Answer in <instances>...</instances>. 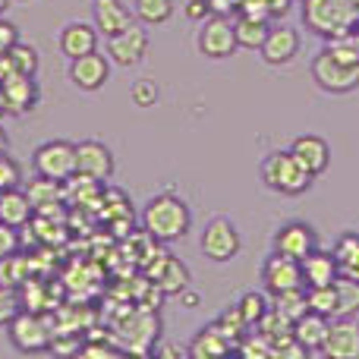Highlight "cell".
<instances>
[{"mask_svg":"<svg viewBox=\"0 0 359 359\" xmlns=\"http://www.w3.org/2000/svg\"><path fill=\"white\" fill-rule=\"evenodd\" d=\"M142 227L155 243L183 240L192 227L189 205L177 198L174 192H161V196L149 198V205L142 208Z\"/></svg>","mask_w":359,"mask_h":359,"instance_id":"cell-1","label":"cell"},{"mask_svg":"<svg viewBox=\"0 0 359 359\" xmlns=\"http://www.w3.org/2000/svg\"><path fill=\"white\" fill-rule=\"evenodd\" d=\"M303 22L318 38L344 35L359 22V4L356 0H306Z\"/></svg>","mask_w":359,"mask_h":359,"instance_id":"cell-2","label":"cell"},{"mask_svg":"<svg viewBox=\"0 0 359 359\" xmlns=\"http://www.w3.org/2000/svg\"><path fill=\"white\" fill-rule=\"evenodd\" d=\"M259 174H262V183H265L268 189L280 192V196H299V192H306L312 186V174L290 155V149L271 151V155L262 161Z\"/></svg>","mask_w":359,"mask_h":359,"instance_id":"cell-3","label":"cell"},{"mask_svg":"<svg viewBox=\"0 0 359 359\" xmlns=\"http://www.w3.org/2000/svg\"><path fill=\"white\" fill-rule=\"evenodd\" d=\"M312 79H316V86L322 92L347 95L353 88H359V63H344L328 48H322L312 57Z\"/></svg>","mask_w":359,"mask_h":359,"instance_id":"cell-4","label":"cell"},{"mask_svg":"<svg viewBox=\"0 0 359 359\" xmlns=\"http://www.w3.org/2000/svg\"><path fill=\"white\" fill-rule=\"evenodd\" d=\"M32 168L38 177L57 180V183H67L76 174V142L67 139H50V142L38 145L35 155H32Z\"/></svg>","mask_w":359,"mask_h":359,"instance_id":"cell-5","label":"cell"},{"mask_svg":"<svg viewBox=\"0 0 359 359\" xmlns=\"http://www.w3.org/2000/svg\"><path fill=\"white\" fill-rule=\"evenodd\" d=\"M6 337L19 353H41L50 347V328L41 316H35L32 309H19L13 316V322L6 325Z\"/></svg>","mask_w":359,"mask_h":359,"instance_id":"cell-6","label":"cell"},{"mask_svg":"<svg viewBox=\"0 0 359 359\" xmlns=\"http://www.w3.org/2000/svg\"><path fill=\"white\" fill-rule=\"evenodd\" d=\"M198 54L208 57V60H227L233 57L236 50V32H233V22L224 16H208L198 29Z\"/></svg>","mask_w":359,"mask_h":359,"instance_id":"cell-7","label":"cell"},{"mask_svg":"<svg viewBox=\"0 0 359 359\" xmlns=\"http://www.w3.org/2000/svg\"><path fill=\"white\" fill-rule=\"evenodd\" d=\"M202 255L211 262H230L236 252H240V233H236L233 221L227 217H211L202 230Z\"/></svg>","mask_w":359,"mask_h":359,"instance_id":"cell-8","label":"cell"},{"mask_svg":"<svg viewBox=\"0 0 359 359\" xmlns=\"http://www.w3.org/2000/svg\"><path fill=\"white\" fill-rule=\"evenodd\" d=\"M322 356L328 359H359V322L356 316H334L328 325V337L322 344Z\"/></svg>","mask_w":359,"mask_h":359,"instance_id":"cell-9","label":"cell"},{"mask_svg":"<svg viewBox=\"0 0 359 359\" xmlns=\"http://www.w3.org/2000/svg\"><path fill=\"white\" fill-rule=\"evenodd\" d=\"M145 54H149V35H145V29L136 22L107 38V57H111V63H117V67H136V63L145 60Z\"/></svg>","mask_w":359,"mask_h":359,"instance_id":"cell-10","label":"cell"},{"mask_svg":"<svg viewBox=\"0 0 359 359\" xmlns=\"http://www.w3.org/2000/svg\"><path fill=\"white\" fill-rule=\"evenodd\" d=\"M262 284H265V293L278 297L284 290H297V287H306L303 284V268H299L297 259L290 255H268L265 265H262Z\"/></svg>","mask_w":359,"mask_h":359,"instance_id":"cell-11","label":"cell"},{"mask_svg":"<svg viewBox=\"0 0 359 359\" xmlns=\"http://www.w3.org/2000/svg\"><path fill=\"white\" fill-rule=\"evenodd\" d=\"M107 76H111V57L101 50H88L82 57H73L69 63V82L82 92H98L107 82Z\"/></svg>","mask_w":359,"mask_h":359,"instance_id":"cell-12","label":"cell"},{"mask_svg":"<svg viewBox=\"0 0 359 359\" xmlns=\"http://www.w3.org/2000/svg\"><path fill=\"white\" fill-rule=\"evenodd\" d=\"M76 174L88 177V180H111L114 174V155L104 142L98 139H86V142H76Z\"/></svg>","mask_w":359,"mask_h":359,"instance_id":"cell-13","label":"cell"},{"mask_svg":"<svg viewBox=\"0 0 359 359\" xmlns=\"http://www.w3.org/2000/svg\"><path fill=\"white\" fill-rule=\"evenodd\" d=\"M0 98H4L6 114H29L38 104V82L35 76H22V73H6L0 79Z\"/></svg>","mask_w":359,"mask_h":359,"instance_id":"cell-14","label":"cell"},{"mask_svg":"<svg viewBox=\"0 0 359 359\" xmlns=\"http://www.w3.org/2000/svg\"><path fill=\"white\" fill-rule=\"evenodd\" d=\"M312 249H318V236L306 221H287L284 227L274 233V252H280V255H290V259L299 262V259H306Z\"/></svg>","mask_w":359,"mask_h":359,"instance_id":"cell-15","label":"cell"},{"mask_svg":"<svg viewBox=\"0 0 359 359\" xmlns=\"http://www.w3.org/2000/svg\"><path fill=\"white\" fill-rule=\"evenodd\" d=\"M259 50H262V60H265L268 67H284V63H290L299 50V32L290 29V25H274V29H268V35H265V41H262Z\"/></svg>","mask_w":359,"mask_h":359,"instance_id":"cell-16","label":"cell"},{"mask_svg":"<svg viewBox=\"0 0 359 359\" xmlns=\"http://www.w3.org/2000/svg\"><path fill=\"white\" fill-rule=\"evenodd\" d=\"M92 19H95V29L104 38H111L117 32H123L126 25L136 22V13L123 0H92Z\"/></svg>","mask_w":359,"mask_h":359,"instance_id":"cell-17","label":"cell"},{"mask_svg":"<svg viewBox=\"0 0 359 359\" xmlns=\"http://www.w3.org/2000/svg\"><path fill=\"white\" fill-rule=\"evenodd\" d=\"M290 155L297 158L299 164H303L306 170H309L312 177L325 174L331 164V149L328 142H325L322 136H312V133H306V136H297L290 142Z\"/></svg>","mask_w":359,"mask_h":359,"instance_id":"cell-18","label":"cell"},{"mask_svg":"<svg viewBox=\"0 0 359 359\" xmlns=\"http://www.w3.org/2000/svg\"><path fill=\"white\" fill-rule=\"evenodd\" d=\"M151 280L158 284V290L168 293V297H180V293L189 287V268L183 265L180 259H174V255H158V262L149 268Z\"/></svg>","mask_w":359,"mask_h":359,"instance_id":"cell-19","label":"cell"},{"mask_svg":"<svg viewBox=\"0 0 359 359\" xmlns=\"http://www.w3.org/2000/svg\"><path fill=\"white\" fill-rule=\"evenodd\" d=\"M299 268H303L306 287H325V284H334V280L341 278V268H337L334 252H322V249H312L306 259H299Z\"/></svg>","mask_w":359,"mask_h":359,"instance_id":"cell-20","label":"cell"},{"mask_svg":"<svg viewBox=\"0 0 359 359\" xmlns=\"http://www.w3.org/2000/svg\"><path fill=\"white\" fill-rule=\"evenodd\" d=\"M98 35L101 32L95 29V22L88 25V22H67L60 29V50L73 60V57H82V54H88V50H98Z\"/></svg>","mask_w":359,"mask_h":359,"instance_id":"cell-21","label":"cell"},{"mask_svg":"<svg viewBox=\"0 0 359 359\" xmlns=\"http://www.w3.org/2000/svg\"><path fill=\"white\" fill-rule=\"evenodd\" d=\"M32 215H35V205H32L29 192L19 189V186L0 189V221L19 230L32 221Z\"/></svg>","mask_w":359,"mask_h":359,"instance_id":"cell-22","label":"cell"},{"mask_svg":"<svg viewBox=\"0 0 359 359\" xmlns=\"http://www.w3.org/2000/svg\"><path fill=\"white\" fill-rule=\"evenodd\" d=\"M328 325H331V318L306 309L303 316L293 322V337L306 347V353H316V350L322 353V344H325V337H328Z\"/></svg>","mask_w":359,"mask_h":359,"instance_id":"cell-23","label":"cell"},{"mask_svg":"<svg viewBox=\"0 0 359 359\" xmlns=\"http://www.w3.org/2000/svg\"><path fill=\"white\" fill-rule=\"evenodd\" d=\"M230 350H233V344L221 334V328H217V325H208V328H202L196 337H192V344L186 347V353L196 356V359H211V356L230 353Z\"/></svg>","mask_w":359,"mask_h":359,"instance_id":"cell-24","label":"cell"},{"mask_svg":"<svg viewBox=\"0 0 359 359\" xmlns=\"http://www.w3.org/2000/svg\"><path fill=\"white\" fill-rule=\"evenodd\" d=\"M268 29H271V25H268L262 16H246V13H243V16L233 22L236 48L259 50V48H262V41H265V35H268Z\"/></svg>","mask_w":359,"mask_h":359,"instance_id":"cell-25","label":"cell"},{"mask_svg":"<svg viewBox=\"0 0 359 359\" xmlns=\"http://www.w3.org/2000/svg\"><path fill=\"white\" fill-rule=\"evenodd\" d=\"M334 259H337V268H341L344 278H353L359 280V233H344L334 246Z\"/></svg>","mask_w":359,"mask_h":359,"instance_id":"cell-26","label":"cell"},{"mask_svg":"<svg viewBox=\"0 0 359 359\" xmlns=\"http://www.w3.org/2000/svg\"><path fill=\"white\" fill-rule=\"evenodd\" d=\"M6 73H22V76H35L38 73V50L32 44L16 41L10 50L4 54Z\"/></svg>","mask_w":359,"mask_h":359,"instance_id":"cell-27","label":"cell"},{"mask_svg":"<svg viewBox=\"0 0 359 359\" xmlns=\"http://www.w3.org/2000/svg\"><path fill=\"white\" fill-rule=\"evenodd\" d=\"M25 278H29V259H25V255H19V249L0 259V284H4V287L19 290L22 284H29Z\"/></svg>","mask_w":359,"mask_h":359,"instance_id":"cell-28","label":"cell"},{"mask_svg":"<svg viewBox=\"0 0 359 359\" xmlns=\"http://www.w3.org/2000/svg\"><path fill=\"white\" fill-rule=\"evenodd\" d=\"M133 13L145 25H161L174 16V0H133Z\"/></svg>","mask_w":359,"mask_h":359,"instance_id":"cell-29","label":"cell"},{"mask_svg":"<svg viewBox=\"0 0 359 359\" xmlns=\"http://www.w3.org/2000/svg\"><path fill=\"white\" fill-rule=\"evenodd\" d=\"M306 306L312 312L325 318H334L337 316V293L334 284H325V287H306Z\"/></svg>","mask_w":359,"mask_h":359,"instance_id":"cell-30","label":"cell"},{"mask_svg":"<svg viewBox=\"0 0 359 359\" xmlns=\"http://www.w3.org/2000/svg\"><path fill=\"white\" fill-rule=\"evenodd\" d=\"M334 293H337V316H359V280L341 274L334 280Z\"/></svg>","mask_w":359,"mask_h":359,"instance_id":"cell-31","label":"cell"},{"mask_svg":"<svg viewBox=\"0 0 359 359\" xmlns=\"http://www.w3.org/2000/svg\"><path fill=\"white\" fill-rule=\"evenodd\" d=\"M274 309L280 312L284 318H290V322H297L299 316H303L309 306H306V287H297V290H284L274 297Z\"/></svg>","mask_w":359,"mask_h":359,"instance_id":"cell-32","label":"cell"},{"mask_svg":"<svg viewBox=\"0 0 359 359\" xmlns=\"http://www.w3.org/2000/svg\"><path fill=\"white\" fill-rule=\"evenodd\" d=\"M25 192H29V198H32V205H35V211L60 202V183H57V180H48V177H38Z\"/></svg>","mask_w":359,"mask_h":359,"instance_id":"cell-33","label":"cell"},{"mask_svg":"<svg viewBox=\"0 0 359 359\" xmlns=\"http://www.w3.org/2000/svg\"><path fill=\"white\" fill-rule=\"evenodd\" d=\"M236 309L243 312V318H246V325H259V322H262V316H265V312L271 309V303H268V297H265V293H259V290H249V293H243V297H240V303H236Z\"/></svg>","mask_w":359,"mask_h":359,"instance_id":"cell-34","label":"cell"},{"mask_svg":"<svg viewBox=\"0 0 359 359\" xmlns=\"http://www.w3.org/2000/svg\"><path fill=\"white\" fill-rule=\"evenodd\" d=\"M215 325H217V328H221V334L227 337L230 344H233V350H236V341H240V337L246 334V328H249V325H246V318H243V312L236 309V306H230V309L224 312V316L217 318Z\"/></svg>","mask_w":359,"mask_h":359,"instance_id":"cell-35","label":"cell"},{"mask_svg":"<svg viewBox=\"0 0 359 359\" xmlns=\"http://www.w3.org/2000/svg\"><path fill=\"white\" fill-rule=\"evenodd\" d=\"M158 82L155 79H139V82H133V88H130V98H133V104L136 107H155L158 104Z\"/></svg>","mask_w":359,"mask_h":359,"instance_id":"cell-36","label":"cell"},{"mask_svg":"<svg viewBox=\"0 0 359 359\" xmlns=\"http://www.w3.org/2000/svg\"><path fill=\"white\" fill-rule=\"evenodd\" d=\"M19 309H22V303H19V293L13 290V287L0 284V328H6Z\"/></svg>","mask_w":359,"mask_h":359,"instance_id":"cell-37","label":"cell"},{"mask_svg":"<svg viewBox=\"0 0 359 359\" xmlns=\"http://www.w3.org/2000/svg\"><path fill=\"white\" fill-rule=\"evenodd\" d=\"M236 350H240L243 356H271V341L259 331V334L246 337L243 344H236Z\"/></svg>","mask_w":359,"mask_h":359,"instance_id":"cell-38","label":"cell"},{"mask_svg":"<svg viewBox=\"0 0 359 359\" xmlns=\"http://www.w3.org/2000/svg\"><path fill=\"white\" fill-rule=\"evenodd\" d=\"M10 186H19V164L4 151L0 155V189H10Z\"/></svg>","mask_w":359,"mask_h":359,"instance_id":"cell-39","label":"cell"},{"mask_svg":"<svg viewBox=\"0 0 359 359\" xmlns=\"http://www.w3.org/2000/svg\"><path fill=\"white\" fill-rule=\"evenodd\" d=\"M16 249H19L16 227H10V224L0 221V259H4V255H10V252H16Z\"/></svg>","mask_w":359,"mask_h":359,"instance_id":"cell-40","label":"cell"},{"mask_svg":"<svg viewBox=\"0 0 359 359\" xmlns=\"http://www.w3.org/2000/svg\"><path fill=\"white\" fill-rule=\"evenodd\" d=\"M211 13H215L211 0H186V19H192V22H205Z\"/></svg>","mask_w":359,"mask_h":359,"instance_id":"cell-41","label":"cell"},{"mask_svg":"<svg viewBox=\"0 0 359 359\" xmlns=\"http://www.w3.org/2000/svg\"><path fill=\"white\" fill-rule=\"evenodd\" d=\"M16 41H19V29H16L13 22H6L4 16H0V57H4Z\"/></svg>","mask_w":359,"mask_h":359,"instance_id":"cell-42","label":"cell"},{"mask_svg":"<svg viewBox=\"0 0 359 359\" xmlns=\"http://www.w3.org/2000/svg\"><path fill=\"white\" fill-rule=\"evenodd\" d=\"M79 353H82V356H114L117 350L107 347V344H82Z\"/></svg>","mask_w":359,"mask_h":359,"instance_id":"cell-43","label":"cell"},{"mask_svg":"<svg viewBox=\"0 0 359 359\" xmlns=\"http://www.w3.org/2000/svg\"><path fill=\"white\" fill-rule=\"evenodd\" d=\"M180 299H183V303H186V306H198V303H202V297H198V293H192V290H189V287H186V290H183V293H180Z\"/></svg>","mask_w":359,"mask_h":359,"instance_id":"cell-44","label":"cell"},{"mask_svg":"<svg viewBox=\"0 0 359 359\" xmlns=\"http://www.w3.org/2000/svg\"><path fill=\"white\" fill-rule=\"evenodd\" d=\"M186 350H180V347H158V356H183Z\"/></svg>","mask_w":359,"mask_h":359,"instance_id":"cell-45","label":"cell"},{"mask_svg":"<svg viewBox=\"0 0 359 359\" xmlns=\"http://www.w3.org/2000/svg\"><path fill=\"white\" fill-rule=\"evenodd\" d=\"M6 151V133H4V126H0V155Z\"/></svg>","mask_w":359,"mask_h":359,"instance_id":"cell-46","label":"cell"},{"mask_svg":"<svg viewBox=\"0 0 359 359\" xmlns=\"http://www.w3.org/2000/svg\"><path fill=\"white\" fill-rule=\"evenodd\" d=\"M6 4H10V0H0V16H4V10H6Z\"/></svg>","mask_w":359,"mask_h":359,"instance_id":"cell-47","label":"cell"},{"mask_svg":"<svg viewBox=\"0 0 359 359\" xmlns=\"http://www.w3.org/2000/svg\"><path fill=\"white\" fill-rule=\"evenodd\" d=\"M0 114H6V107H4V98H0Z\"/></svg>","mask_w":359,"mask_h":359,"instance_id":"cell-48","label":"cell"},{"mask_svg":"<svg viewBox=\"0 0 359 359\" xmlns=\"http://www.w3.org/2000/svg\"><path fill=\"white\" fill-rule=\"evenodd\" d=\"M356 29H359V22H356Z\"/></svg>","mask_w":359,"mask_h":359,"instance_id":"cell-49","label":"cell"}]
</instances>
